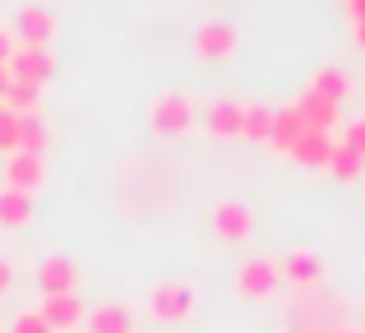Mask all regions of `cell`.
Returning <instances> with one entry per match:
<instances>
[{
    "label": "cell",
    "mask_w": 365,
    "mask_h": 333,
    "mask_svg": "<svg viewBox=\"0 0 365 333\" xmlns=\"http://www.w3.org/2000/svg\"><path fill=\"white\" fill-rule=\"evenodd\" d=\"M277 282H282V269H277L273 255H250L236 269V292L250 301H268L277 292Z\"/></svg>",
    "instance_id": "cell-1"
},
{
    "label": "cell",
    "mask_w": 365,
    "mask_h": 333,
    "mask_svg": "<svg viewBox=\"0 0 365 333\" xmlns=\"http://www.w3.org/2000/svg\"><path fill=\"white\" fill-rule=\"evenodd\" d=\"M195 287L190 282H162V287H153L148 297V315L162 319V324H176V319H190L195 315Z\"/></svg>",
    "instance_id": "cell-2"
},
{
    "label": "cell",
    "mask_w": 365,
    "mask_h": 333,
    "mask_svg": "<svg viewBox=\"0 0 365 333\" xmlns=\"http://www.w3.org/2000/svg\"><path fill=\"white\" fill-rule=\"evenodd\" d=\"M195 121L208 130V135L232 139V135H241L245 102H236V98H213V102H204V107H195Z\"/></svg>",
    "instance_id": "cell-3"
},
{
    "label": "cell",
    "mask_w": 365,
    "mask_h": 333,
    "mask_svg": "<svg viewBox=\"0 0 365 333\" xmlns=\"http://www.w3.org/2000/svg\"><path fill=\"white\" fill-rule=\"evenodd\" d=\"M148 121H153L158 135H180V130L195 125V102H190L185 93H162L148 107Z\"/></svg>",
    "instance_id": "cell-4"
},
{
    "label": "cell",
    "mask_w": 365,
    "mask_h": 333,
    "mask_svg": "<svg viewBox=\"0 0 365 333\" xmlns=\"http://www.w3.org/2000/svg\"><path fill=\"white\" fill-rule=\"evenodd\" d=\"M9 74H14V79H28V83H46L56 74L51 46H28V42H19L14 56H9Z\"/></svg>",
    "instance_id": "cell-5"
},
{
    "label": "cell",
    "mask_w": 365,
    "mask_h": 333,
    "mask_svg": "<svg viewBox=\"0 0 365 333\" xmlns=\"http://www.w3.org/2000/svg\"><path fill=\"white\" fill-rule=\"evenodd\" d=\"M236 42H241V33H236V24H227V19H208L195 33V51L204 56V61H227V56L236 51Z\"/></svg>",
    "instance_id": "cell-6"
},
{
    "label": "cell",
    "mask_w": 365,
    "mask_h": 333,
    "mask_svg": "<svg viewBox=\"0 0 365 333\" xmlns=\"http://www.w3.org/2000/svg\"><path fill=\"white\" fill-rule=\"evenodd\" d=\"M37 315L56 333H70L88 319V306H83V297H74V292H61V297H42V310H37Z\"/></svg>",
    "instance_id": "cell-7"
},
{
    "label": "cell",
    "mask_w": 365,
    "mask_h": 333,
    "mask_svg": "<svg viewBox=\"0 0 365 333\" xmlns=\"http://www.w3.org/2000/svg\"><path fill=\"white\" fill-rule=\"evenodd\" d=\"M292 111L301 116V125L310 130V135H329L333 125H338V102H329V98H319L314 88H305L301 98L292 102Z\"/></svg>",
    "instance_id": "cell-8"
},
{
    "label": "cell",
    "mask_w": 365,
    "mask_h": 333,
    "mask_svg": "<svg viewBox=\"0 0 365 333\" xmlns=\"http://www.w3.org/2000/svg\"><path fill=\"white\" fill-rule=\"evenodd\" d=\"M208 222H213V232L222 236V241H245V236L255 232V213H250L245 204H236V199H227V204H213Z\"/></svg>",
    "instance_id": "cell-9"
},
{
    "label": "cell",
    "mask_w": 365,
    "mask_h": 333,
    "mask_svg": "<svg viewBox=\"0 0 365 333\" xmlns=\"http://www.w3.org/2000/svg\"><path fill=\"white\" fill-rule=\"evenodd\" d=\"M14 28H19V42L46 46L56 37V14L46 5H24V9H19V19H14Z\"/></svg>",
    "instance_id": "cell-10"
},
{
    "label": "cell",
    "mask_w": 365,
    "mask_h": 333,
    "mask_svg": "<svg viewBox=\"0 0 365 333\" xmlns=\"http://www.w3.org/2000/svg\"><path fill=\"white\" fill-rule=\"evenodd\" d=\"M74 282H79V269H74V260H65V255H51V260H42V269H37V287H42V297L74 292Z\"/></svg>",
    "instance_id": "cell-11"
},
{
    "label": "cell",
    "mask_w": 365,
    "mask_h": 333,
    "mask_svg": "<svg viewBox=\"0 0 365 333\" xmlns=\"http://www.w3.org/2000/svg\"><path fill=\"white\" fill-rule=\"evenodd\" d=\"M42 176H46L42 153H9V163H5V185L28 190V195H33V190L42 185Z\"/></svg>",
    "instance_id": "cell-12"
},
{
    "label": "cell",
    "mask_w": 365,
    "mask_h": 333,
    "mask_svg": "<svg viewBox=\"0 0 365 333\" xmlns=\"http://www.w3.org/2000/svg\"><path fill=\"white\" fill-rule=\"evenodd\" d=\"M83 329H88V333H134V315H130V306H116V301H107V306L88 310Z\"/></svg>",
    "instance_id": "cell-13"
},
{
    "label": "cell",
    "mask_w": 365,
    "mask_h": 333,
    "mask_svg": "<svg viewBox=\"0 0 365 333\" xmlns=\"http://www.w3.org/2000/svg\"><path fill=\"white\" fill-rule=\"evenodd\" d=\"M24 222H33V195L5 185V190H0V227L14 232V227H24Z\"/></svg>",
    "instance_id": "cell-14"
},
{
    "label": "cell",
    "mask_w": 365,
    "mask_h": 333,
    "mask_svg": "<svg viewBox=\"0 0 365 333\" xmlns=\"http://www.w3.org/2000/svg\"><path fill=\"white\" fill-rule=\"evenodd\" d=\"M333 135H310V130H305L301 139H296V148H292V158L301 167H329V158H333Z\"/></svg>",
    "instance_id": "cell-15"
},
{
    "label": "cell",
    "mask_w": 365,
    "mask_h": 333,
    "mask_svg": "<svg viewBox=\"0 0 365 333\" xmlns=\"http://www.w3.org/2000/svg\"><path fill=\"white\" fill-rule=\"evenodd\" d=\"M305 135V125H301V116H296L292 107H282V111H273V130H268V144L277 148V153H292L296 148V139Z\"/></svg>",
    "instance_id": "cell-16"
},
{
    "label": "cell",
    "mask_w": 365,
    "mask_h": 333,
    "mask_svg": "<svg viewBox=\"0 0 365 333\" xmlns=\"http://www.w3.org/2000/svg\"><path fill=\"white\" fill-rule=\"evenodd\" d=\"M277 269H282V278H292V282H301V287H310V282H319L324 264H319V255H310V250H292L287 260H277Z\"/></svg>",
    "instance_id": "cell-17"
},
{
    "label": "cell",
    "mask_w": 365,
    "mask_h": 333,
    "mask_svg": "<svg viewBox=\"0 0 365 333\" xmlns=\"http://www.w3.org/2000/svg\"><path fill=\"white\" fill-rule=\"evenodd\" d=\"M310 88L319 93V98H329V102H338V107H342V98L351 93V79H347V70H338V65H324V70H314Z\"/></svg>",
    "instance_id": "cell-18"
},
{
    "label": "cell",
    "mask_w": 365,
    "mask_h": 333,
    "mask_svg": "<svg viewBox=\"0 0 365 333\" xmlns=\"http://www.w3.org/2000/svg\"><path fill=\"white\" fill-rule=\"evenodd\" d=\"M46 139H51L46 121L37 116V111H24V116H19V153H42Z\"/></svg>",
    "instance_id": "cell-19"
},
{
    "label": "cell",
    "mask_w": 365,
    "mask_h": 333,
    "mask_svg": "<svg viewBox=\"0 0 365 333\" xmlns=\"http://www.w3.org/2000/svg\"><path fill=\"white\" fill-rule=\"evenodd\" d=\"M273 111L268 102H245V121H241V135L245 139H264L268 144V130H273Z\"/></svg>",
    "instance_id": "cell-20"
},
{
    "label": "cell",
    "mask_w": 365,
    "mask_h": 333,
    "mask_svg": "<svg viewBox=\"0 0 365 333\" xmlns=\"http://www.w3.org/2000/svg\"><path fill=\"white\" fill-rule=\"evenodd\" d=\"M37 98H42V83H28V79H14L9 83V93H5V107L9 111H37Z\"/></svg>",
    "instance_id": "cell-21"
},
{
    "label": "cell",
    "mask_w": 365,
    "mask_h": 333,
    "mask_svg": "<svg viewBox=\"0 0 365 333\" xmlns=\"http://www.w3.org/2000/svg\"><path fill=\"white\" fill-rule=\"evenodd\" d=\"M361 167H365V158L356 153V148H347V144H338V148H333L329 171H333L338 180H356V176H361Z\"/></svg>",
    "instance_id": "cell-22"
},
{
    "label": "cell",
    "mask_w": 365,
    "mask_h": 333,
    "mask_svg": "<svg viewBox=\"0 0 365 333\" xmlns=\"http://www.w3.org/2000/svg\"><path fill=\"white\" fill-rule=\"evenodd\" d=\"M0 153H19V111L0 102Z\"/></svg>",
    "instance_id": "cell-23"
},
{
    "label": "cell",
    "mask_w": 365,
    "mask_h": 333,
    "mask_svg": "<svg viewBox=\"0 0 365 333\" xmlns=\"http://www.w3.org/2000/svg\"><path fill=\"white\" fill-rule=\"evenodd\" d=\"M9 333H56L51 324H46L37 310H19L14 315V324H9Z\"/></svg>",
    "instance_id": "cell-24"
},
{
    "label": "cell",
    "mask_w": 365,
    "mask_h": 333,
    "mask_svg": "<svg viewBox=\"0 0 365 333\" xmlns=\"http://www.w3.org/2000/svg\"><path fill=\"white\" fill-rule=\"evenodd\" d=\"M342 144H347V148H356V153L365 158V116H361V121H351V125H347V135H342Z\"/></svg>",
    "instance_id": "cell-25"
},
{
    "label": "cell",
    "mask_w": 365,
    "mask_h": 333,
    "mask_svg": "<svg viewBox=\"0 0 365 333\" xmlns=\"http://www.w3.org/2000/svg\"><path fill=\"white\" fill-rule=\"evenodd\" d=\"M14 46H19V37L9 33V28H0V65H9V56H14Z\"/></svg>",
    "instance_id": "cell-26"
},
{
    "label": "cell",
    "mask_w": 365,
    "mask_h": 333,
    "mask_svg": "<svg viewBox=\"0 0 365 333\" xmlns=\"http://www.w3.org/2000/svg\"><path fill=\"white\" fill-rule=\"evenodd\" d=\"M9 83H14V74H9V65H0V102H5V93H9Z\"/></svg>",
    "instance_id": "cell-27"
},
{
    "label": "cell",
    "mask_w": 365,
    "mask_h": 333,
    "mask_svg": "<svg viewBox=\"0 0 365 333\" xmlns=\"http://www.w3.org/2000/svg\"><path fill=\"white\" fill-rule=\"evenodd\" d=\"M9 282H14V269H9V260H0V292H5Z\"/></svg>",
    "instance_id": "cell-28"
},
{
    "label": "cell",
    "mask_w": 365,
    "mask_h": 333,
    "mask_svg": "<svg viewBox=\"0 0 365 333\" xmlns=\"http://www.w3.org/2000/svg\"><path fill=\"white\" fill-rule=\"evenodd\" d=\"M338 333H347V329H338Z\"/></svg>",
    "instance_id": "cell-29"
}]
</instances>
